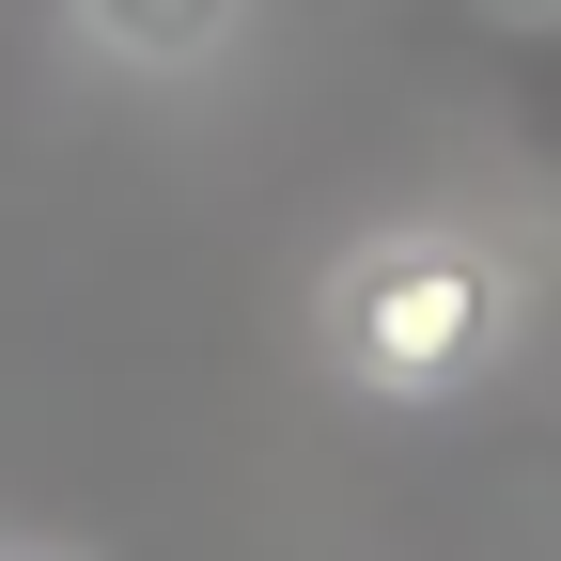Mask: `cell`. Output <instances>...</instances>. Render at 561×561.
Masks as SVG:
<instances>
[{
	"label": "cell",
	"mask_w": 561,
	"mask_h": 561,
	"mask_svg": "<svg viewBox=\"0 0 561 561\" xmlns=\"http://www.w3.org/2000/svg\"><path fill=\"white\" fill-rule=\"evenodd\" d=\"M530 328V265L483 219H359L312 280V343L359 405H468Z\"/></svg>",
	"instance_id": "1"
},
{
	"label": "cell",
	"mask_w": 561,
	"mask_h": 561,
	"mask_svg": "<svg viewBox=\"0 0 561 561\" xmlns=\"http://www.w3.org/2000/svg\"><path fill=\"white\" fill-rule=\"evenodd\" d=\"M468 79L500 94V125H515V157L561 187V16H500V32H468Z\"/></svg>",
	"instance_id": "2"
},
{
	"label": "cell",
	"mask_w": 561,
	"mask_h": 561,
	"mask_svg": "<svg viewBox=\"0 0 561 561\" xmlns=\"http://www.w3.org/2000/svg\"><path fill=\"white\" fill-rule=\"evenodd\" d=\"M79 32L110 62H140V79H187V62L234 47V0H79Z\"/></svg>",
	"instance_id": "3"
}]
</instances>
